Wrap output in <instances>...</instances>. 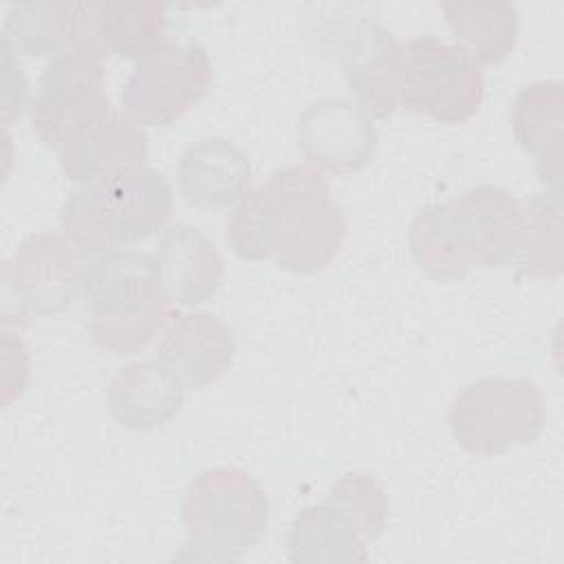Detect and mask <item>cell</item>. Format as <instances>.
<instances>
[{"mask_svg":"<svg viewBox=\"0 0 564 564\" xmlns=\"http://www.w3.org/2000/svg\"><path fill=\"white\" fill-rule=\"evenodd\" d=\"M348 234L341 205L313 165H286L231 207L225 240L247 262L273 258L278 269L313 275L339 253Z\"/></svg>","mask_w":564,"mask_h":564,"instance_id":"cell-1","label":"cell"},{"mask_svg":"<svg viewBox=\"0 0 564 564\" xmlns=\"http://www.w3.org/2000/svg\"><path fill=\"white\" fill-rule=\"evenodd\" d=\"M522 214V200L509 189L480 183L454 200L425 205L410 223L408 245L423 273L456 282L471 269L511 264Z\"/></svg>","mask_w":564,"mask_h":564,"instance_id":"cell-2","label":"cell"},{"mask_svg":"<svg viewBox=\"0 0 564 564\" xmlns=\"http://www.w3.org/2000/svg\"><path fill=\"white\" fill-rule=\"evenodd\" d=\"M79 297L90 339L115 355L141 352L172 317L150 253L134 249L95 253L84 267Z\"/></svg>","mask_w":564,"mask_h":564,"instance_id":"cell-3","label":"cell"},{"mask_svg":"<svg viewBox=\"0 0 564 564\" xmlns=\"http://www.w3.org/2000/svg\"><path fill=\"white\" fill-rule=\"evenodd\" d=\"M172 212L170 181L141 165L75 189L59 209V231L84 253H104L163 231Z\"/></svg>","mask_w":564,"mask_h":564,"instance_id":"cell-4","label":"cell"},{"mask_svg":"<svg viewBox=\"0 0 564 564\" xmlns=\"http://www.w3.org/2000/svg\"><path fill=\"white\" fill-rule=\"evenodd\" d=\"M185 544L181 562H236L269 529V500L260 482L240 467H212L194 476L183 494Z\"/></svg>","mask_w":564,"mask_h":564,"instance_id":"cell-5","label":"cell"},{"mask_svg":"<svg viewBox=\"0 0 564 564\" xmlns=\"http://www.w3.org/2000/svg\"><path fill=\"white\" fill-rule=\"evenodd\" d=\"M447 421L463 449L494 456L533 443L544 427L546 403L527 377H482L456 392Z\"/></svg>","mask_w":564,"mask_h":564,"instance_id":"cell-6","label":"cell"},{"mask_svg":"<svg viewBox=\"0 0 564 564\" xmlns=\"http://www.w3.org/2000/svg\"><path fill=\"white\" fill-rule=\"evenodd\" d=\"M482 97V68L458 44L423 35L401 46L399 104L403 110L456 126L478 112Z\"/></svg>","mask_w":564,"mask_h":564,"instance_id":"cell-7","label":"cell"},{"mask_svg":"<svg viewBox=\"0 0 564 564\" xmlns=\"http://www.w3.org/2000/svg\"><path fill=\"white\" fill-rule=\"evenodd\" d=\"M212 59L198 42H176L165 35L141 55L123 84V112L141 128H163L178 121L209 90Z\"/></svg>","mask_w":564,"mask_h":564,"instance_id":"cell-8","label":"cell"},{"mask_svg":"<svg viewBox=\"0 0 564 564\" xmlns=\"http://www.w3.org/2000/svg\"><path fill=\"white\" fill-rule=\"evenodd\" d=\"M110 112L101 59L86 51L62 53L44 66L31 104V128L53 150Z\"/></svg>","mask_w":564,"mask_h":564,"instance_id":"cell-9","label":"cell"},{"mask_svg":"<svg viewBox=\"0 0 564 564\" xmlns=\"http://www.w3.org/2000/svg\"><path fill=\"white\" fill-rule=\"evenodd\" d=\"M322 46L335 62L357 97V106L375 119H386L399 106L401 42L366 13L341 15L326 22Z\"/></svg>","mask_w":564,"mask_h":564,"instance_id":"cell-10","label":"cell"},{"mask_svg":"<svg viewBox=\"0 0 564 564\" xmlns=\"http://www.w3.org/2000/svg\"><path fill=\"white\" fill-rule=\"evenodd\" d=\"M82 253L62 231L26 236L4 264V289L18 306L2 317L26 324L31 317L64 313L82 291Z\"/></svg>","mask_w":564,"mask_h":564,"instance_id":"cell-11","label":"cell"},{"mask_svg":"<svg viewBox=\"0 0 564 564\" xmlns=\"http://www.w3.org/2000/svg\"><path fill=\"white\" fill-rule=\"evenodd\" d=\"M300 152L315 170L335 176L364 170L379 145L372 117L357 104L326 97L308 104L295 121Z\"/></svg>","mask_w":564,"mask_h":564,"instance_id":"cell-12","label":"cell"},{"mask_svg":"<svg viewBox=\"0 0 564 564\" xmlns=\"http://www.w3.org/2000/svg\"><path fill=\"white\" fill-rule=\"evenodd\" d=\"M150 258L163 293L183 306L209 302L225 278V260L216 242L187 223L165 227Z\"/></svg>","mask_w":564,"mask_h":564,"instance_id":"cell-13","label":"cell"},{"mask_svg":"<svg viewBox=\"0 0 564 564\" xmlns=\"http://www.w3.org/2000/svg\"><path fill=\"white\" fill-rule=\"evenodd\" d=\"M253 170L247 152L225 137L189 143L176 163L181 196L198 209H231L251 189Z\"/></svg>","mask_w":564,"mask_h":564,"instance_id":"cell-14","label":"cell"},{"mask_svg":"<svg viewBox=\"0 0 564 564\" xmlns=\"http://www.w3.org/2000/svg\"><path fill=\"white\" fill-rule=\"evenodd\" d=\"M156 352L181 377L185 388H205L229 370L236 339L229 324L218 315L189 311L167 319Z\"/></svg>","mask_w":564,"mask_h":564,"instance_id":"cell-15","label":"cell"},{"mask_svg":"<svg viewBox=\"0 0 564 564\" xmlns=\"http://www.w3.org/2000/svg\"><path fill=\"white\" fill-rule=\"evenodd\" d=\"M148 152L143 128L126 112L110 110L59 150V167L68 181L88 185L141 167Z\"/></svg>","mask_w":564,"mask_h":564,"instance_id":"cell-16","label":"cell"},{"mask_svg":"<svg viewBox=\"0 0 564 564\" xmlns=\"http://www.w3.org/2000/svg\"><path fill=\"white\" fill-rule=\"evenodd\" d=\"M564 86L560 79L533 82L511 104L516 143L535 159V174L546 189H562L564 174Z\"/></svg>","mask_w":564,"mask_h":564,"instance_id":"cell-17","label":"cell"},{"mask_svg":"<svg viewBox=\"0 0 564 564\" xmlns=\"http://www.w3.org/2000/svg\"><path fill=\"white\" fill-rule=\"evenodd\" d=\"M185 399V383L161 359H141L123 366L108 386L112 419L134 432L156 430L172 421Z\"/></svg>","mask_w":564,"mask_h":564,"instance_id":"cell-18","label":"cell"},{"mask_svg":"<svg viewBox=\"0 0 564 564\" xmlns=\"http://www.w3.org/2000/svg\"><path fill=\"white\" fill-rule=\"evenodd\" d=\"M86 2H18L2 18V44L20 55L53 59L68 51H86Z\"/></svg>","mask_w":564,"mask_h":564,"instance_id":"cell-19","label":"cell"},{"mask_svg":"<svg viewBox=\"0 0 564 564\" xmlns=\"http://www.w3.org/2000/svg\"><path fill=\"white\" fill-rule=\"evenodd\" d=\"M289 562H368V542L350 513L324 498L302 507L286 535Z\"/></svg>","mask_w":564,"mask_h":564,"instance_id":"cell-20","label":"cell"},{"mask_svg":"<svg viewBox=\"0 0 564 564\" xmlns=\"http://www.w3.org/2000/svg\"><path fill=\"white\" fill-rule=\"evenodd\" d=\"M165 24L159 2H88V53L137 62L167 35Z\"/></svg>","mask_w":564,"mask_h":564,"instance_id":"cell-21","label":"cell"},{"mask_svg":"<svg viewBox=\"0 0 564 564\" xmlns=\"http://www.w3.org/2000/svg\"><path fill=\"white\" fill-rule=\"evenodd\" d=\"M458 46L476 62H505L518 40V9L509 0H449L441 4Z\"/></svg>","mask_w":564,"mask_h":564,"instance_id":"cell-22","label":"cell"},{"mask_svg":"<svg viewBox=\"0 0 564 564\" xmlns=\"http://www.w3.org/2000/svg\"><path fill=\"white\" fill-rule=\"evenodd\" d=\"M522 207V231L511 264L522 275L555 280L562 273V189L538 192Z\"/></svg>","mask_w":564,"mask_h":564,"instance_id":"cell-23","label":"cell"},{"mask_svg":"<svg viewBox=\"0 0 564 564\" xmlns=\"http://www.w3.org/2000/svg\"><path fill=\"white\" fill-rule=\"evenodd\" d=\"M326 498L344 507L357 522L366 542H375L388 524V494L366 471H346L328 489Z\"/></svg>","mask_w":564,"mask_h":564,"instance_id":"cell-24","label":"cell"},{"mask_svg":"<svg viewBox=\"0 0 564 564\" xmlns=\"http://www.w3.org/2000/svg\"><path fill=\"white\" fill-rule=\"evenodd\" d=\"M2 403L9 405L15 397H20L31 377V355L29 346L22 341L11 326L2 324Z\"/></svg>","mask_w":564,"mask_h":564,"instance_id":"cell-25","label":"cell"},{"mask_svg":"<svg viewBox=\"0 0 564 564\" xmlns=\"http://www.w3.org/2000/svg\"><path fill=\"white\" fill-rule=\"evenodd\" d=\"M29 104V82L22 73L15 53L2 44V121L9 126L20 119Z\"/></svg>","mask_w":564,"mask_h":564,"instance_id":"cell-26","label":"cell"}]
</instances>
